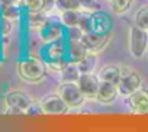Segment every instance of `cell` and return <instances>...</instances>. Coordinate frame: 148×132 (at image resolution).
Listing matches in <instances>:
<instances>
[{
	"label": "cell",
	"mask_w": 148,
	"mask_h": 132,
	"mask_svg": "<svg viewBox=\"0 0 148 132\" xmlns=\"http://www.w3.org/2000/svg\"><path fill=\"white\" fill-rule=\"evenodd\" d=\"M113 28L112 18L105 12H95L90 18V31L100 34V35H110Z\"/></svg>",
	"instance_id": "obj_5"
},
{
	"label": "cell",
	"mask_w": 148,
	"mask_h": 132,
	"mask_svg": "<svg viewBox=\"0 0 148 132\" xmlns=\"http://www.w3.org/2000/svg\"><path fill=\"white\" fill-rule=\"evenodd\" d=\"M5 103L9 107H15V109H19L22 112H26V109L32 105V100L23 92H18L16 90V92H10V93L6 94Z\"/></svg>",
	"instance_id": "obj_10"
},
{
	"label": "cell",
	"mask_w": 148,
	"mask_h": 132,
	"mask_svg": "<svg viewBox=\"0 0 148 132\" xmlns=\"http://www.w3.org/2000/svg\"><path fill=\"white\" fill-rule=\"evenodd\" d=\"M95 64H96V58H95V52H87V55L77 62V68L80 71V74H87L92 73L95 68Z\"/></svg>",
	"instance_id": "obj_16"
},
{
	"label": "cell",
	"mask_w": 148,
	"mask_h": 132,
	"mask_svg": "<svg viewBox=\"0 0 148 132\" xmlns=\"http://www.w3.org/2000/svg\"><path fill=\"white\" fill-rule=\"evenodd\" d=\"M110 8L116 12V13H123L129 9L132 0H109Z\"/></svg>",
	"instance_id": "obj_21"
},
{
	"label": "cell",
	"mask_w": 148,
	"mask_h": 132,
	"mask_svg": "<svg viewBox=\"0 0 148 132\" xmlns=\"http://www.w3.org/2000/svg\"><path fill=\"white\" fill-rule=\"evenodd\" d=\"M77 84H79L80 90L83 92V94L86 97H96L97 90H99V84H100V79H97L92 73L80 74V77L77 80Z\"/></svg>",
	"instance_id": "obj_9"
},
{
	"label": "cell",
	"mask_w": 148,
	"mask_h": 132,
	"mask_svg": "<svg viewBox=\"0 0 148 132\" xmlns=\"http://www.w3.org/2000/svg\"><path fill=\"white\" fill-rule=\"evenodd\" d=\"M60 34H61L60 28L57 25H54V23L47 22V23H44L41 26V38L44 41H54L60 36Z\"/></svg>",
	"instance_id": "obj_15"
},
{
	"label": "cell",
	"mask_w": 148,
	"mask_h": 132,
	"mask_svg": "<svg viewBox=\"0 0 148 132\" xmlns=\"http://www.w3.org/2000/svg\"><path fill=\"white\" fill-rule=\"evenodd\" d=\"M58 94L64 99V102L70 106V107H79L83 105L84 102V94L80 90L79 84L74 81H64L62 84H60L58 87Z\"/></svg>",
	"instance_id": "obj_2"
},
{
	"label": "cell",
	"mask_w": 148,
	"mask_h": 132,
	"mask_svg": "<svg viewBox=\"0 0 148 132\" xmlns=\"http://www.w3.org/2000/svg\"><path fill=\"white\" fill-rule=\"evenodd\" d=\"M90 18H92V13L83 12L82 21H80V25H79V28H80L83 32H89V31H90Z\"/></svg>",
	"instance_id": "obj_24"
},
{
	"label": "cell",
	"mask_w": 148,
	"mask_h": 132,
	"mask_svg": "<svg viewBox=\"0 0 148 132\" xmlns=\"http://www.w3.org/2000/svg\"><path fill=\"white\" fill-rule=\"evenodd\" d=\"M82 15H83V12H80L79 9H76V10H65L61 15V21H62V23L65 26L74 28V26H79L80 25Z\"/></svg>",
	"instance_id": "obj_14"
},
{
	"label": "cell",
	"mask_w": 148,
	"mask_h": 132,
	"mask_svg": "<svg viewBox=\"0 0 148 132\" xmlns=\"http://www.w3.org/2000/svg\"><path fill=\"white\" fill-rule=\"evenodd\" d=\"M139 87H141V77L136 73H134V71L123 73L121 80H119V83H118L119 94H122V96H131Z\"/></svg>",
	"instance_id": "obj_6"
},
{
	"label": "cell",
	"mask_w": 148,
	"mask_h": 132,
	"mask_svg": "<svg viewBox=\"0 0 148 132\" xmlns=\"http://www.w3.org/2000/svg\"><path fill=\"white\" fill-rule=\"evenodd\" d=\"M80 41L84 44V47L87 48L89 52H97L108 44L109 35H100V34H96L93 31H89V32L82 34Z\"/></svg>",
	"instance_id": "obj_8"
},
{
	"label": "cell",
	"mask_w": 148,
	"mask_h": 132,
	"mask_svg": "<svg viewBox=\"0 0 148 132\" xmlns=\"http://www.w3.org/2000/svg\"><path fill=\"white\" fill-rule=\"evenodd\" d=\"M19 76L28 83H38L47 74V65L38 58H26L18 64Z\"/></svg>",
	"instance_id": "obj_1"
},
{
	"label": "cell",
	"mask_w": 148,
	"mask_h": 132,
	"mask_svg": "<svg viewBox=\"0 0 148 132\" xmlns=\"http://www.w3.org/2000/svg\"><path fill=\"white\" fill-rule=\"evenodd\" d=\"M31 25L34 26H42L44 23H47V16L42 13V12H35V13H31Z\"/></svg>",
	"instance_id": "obj_23"
},
{
	"label": "cell",
	"mask_w": 148,
	"mask_h": 132,
	"mask_svg": "<svg viewBox=\"0 0 148 132\" xmlns=\"http://www.w3.org/2000/svg\"><path fill=\"white\" fill-rule=\"evenodd\" d=\"M135 25L148 31V6L141 8L135 15Z\"/></svg>",
	"instance_id": "obj_18"
},
{
	"label": "cell",
	"mask_w": 148,
	"mask_h": 132,
	"mask_svg": "<svg viewBox=\"0 0 148 132\" xmlns=\"http://www.w3.org/2000/svg\"><path fill=\"white\" fill-rule=\"evenodd\" d=\"M118 94H119L118 84L110 83V81L100 80L99 90H97V94H96V99H97L100 103H112V102L118 97Z\"/></svg>",
	"instance_id": "obj_11"
},
{
	"label": "cell",
	"mask_w": 148,
	"mask_h": 132,
	"mask_svg": "<svg viewBox=\"0 0 148 132\" xmlns=\"http://www.w3.org/2000/svg\"><path fill=\"white\" fill-rule=\"evenodd\" d=\"M22 5L29 13H35V12H42L45 9L47 0H22Z\"/></svg>",
	"instance_id": "obj_17"
},
{
	"label": "cell",
	"mask_w": 148,
	"mask_h": 132,
	"mask_svg": "<svg viewBox=\"0 0 148 132\" xmlns=\"http://www.w3.org/2000/svg\"><path fill=\"white\" fill-rule=\"evenodd\" d=\"M25 115L26 116H41V115H44V110H42L41 105H36V103L32 102V105L26 109Z\"/></svg>",
	"instance_id": "obj_25"
},
{
	"label": "cell",
	"mask_w": 148,
	"mask_h": 132,
	"mask_svg": "<svg viewBox=\"0 0 148 132\" xmlns=\"http://www.w3.org/2000/svg\"><path fill=\"white\" fill-rule=\"evenodd\" d=\"M41 107L44 110V115L49 116H57V115H64L68 110V105L64 102V99L60 94H51L47 96L41 100Z\"/></svg>",
	"instance_id": "obj_4"
},
{
	"label": "cell",
	"mask_w": 148,
	"mask_h": 132,
	"mask_svg": "<svg viewBox=\"0 0 148 132\" xmlns=\"http://www.w3.org/2000/svg\"><path fill=\"white\" fill-rule=\"evenodd\" d=\"M2 15L6 19H16L19 16V10H18L16 5L3 3V6H2Z\"/></svg>",
	"instance_id": "obj_22"
},
{
	"label": "cell",
	"mask_w": 148,
	"mask_h": 132,
	"mask_svg": "<svg viewBox=\"0 0 148 132\" xmlns=\"http://www.w3.org/2000/svg\"><path fill=\"white\" fill-rule=\"evenodd\" d=\"M55 6L58 10L65 12V10H76L80 9V2L79 0H55Z\"/></svg>",
	"instance_id": "obj_19"
},
{
	"label": "cell",
	"mask_w": 148,
	"mask_h": 132,
	"mask_svg": "<svg viewBox=\"0 0 148 132\" xmlns=\"http://www.w3.org/2000/svg\"><path fill=\"white\" fill-rule=\"evenodd\" d=\"M87 48L84 47V44L80 39H71V45H70V57H71V62L77 64L79 61H82L86 55H87Z\"/></svg>",
	"instance_id": "obj_13"
},
{
	"label": "cell",
	"mask_w": 148,
	"mask_h": 132,
	"mask_svg": "<svg viewBox=\"0 0 148 132\" xmlns=\"http://www.w3.org/2000/svg\"><path fill=\"white\" fill-rule=\"evenodd\" d=\"M122 68L116 64H109V65H105V67L100 70L99 73V79L100 80H105V81H110V83H115L118 84L121 77H122Z\"/></svg>",
	"instance_id": "obj_12"
},
{
	"label": "cell",
	"mask_w": 148,
	"mask_h": 132,
	"mask_svg": "<svg viewBox=\"0 0 148 132\" xmlns=\"http://www.w3.org/2000/svg\"><path fill=\"white\" fill-rule=\"evenodd\" d=\"M3 3H9V5H18L19 2H22V0H2Z\"/></svg>",
	"instance_id": "obj_27"
},
{
	"label": "cell",
	"mask_w": 148,
	"mask_h": 132,
	"mask_svg": "<svg viewBox=\"0 0 148 132\" xmlns=\"http://www.w3.org/2000/svg\"><path fill=\"white\" fill-rule=\"evenodd\" d=\"M147 41H148V35H147L145 29H142L136 25L131 28V31H129V49L135 58L144 55V52L147 49Z\"/></svg>",
	"instance_id": "obj_3"
},
{
	"label": "cell",
	"mask_w": 148,
	"mask_h": 132,
	"mask_svg": "<svg viewBox=\"0 0 148 132\" xmlns=\"http://www.w3.org/2000/svg\"><path fill=\"white\" fill-rule=\"evenodd\" d=\"M79 2H80V6L84 8V9H87V10L95 9L96 5H97V0H79Z\"/></svg>",
	"instance_id": "obj_26"
},
{
	"label": "cell",
	"mask_w": 148,
	"mask_h": 132,
	"mask_svg": "<svg viewBox=\"0 0 148 132\" xmlns=\"http://www.w3.org/2000/svg\"><path fill=\"white\" fill-rule=\"evenodd\" d=\"M129 97V107L136 115H148V90L138 89Z\"/></svg>",
	"instance_id": "obj_7"
},
{
	"label": "cell",
	"mask_w": 148,
	"mask_h": 132,
	"mask_svg": "<svg viewBox=\"0 0 148 132\" xmlns=\"http://www.w3.org/2000/svg\"><path fill=\"white\" fill-rule=\"evenodd\" d=\"M80 77V71L77 67H74V65H68V67L62 68V79L65 81H74V80H79Z\"/></svg>",
	"instance_id": "obj_20"
}]
</instances>
